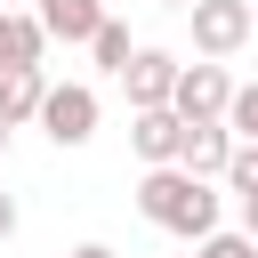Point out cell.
<instances>
[{"label": "cell", "mask_w": 258, "mask_h": 258, "mask_svg": "<svg viewBox=\"0 0 258 258\" xmlns=\"http://www.w3.org/2000/svg\"><path fill=\"white\" fill-rule=\"evenodd\" d=\"M137 210L161 234H185V242H210L218 234V185L210 177H185V169H145L137 177Z\"/></svg>", "instance_id": "1"}, {"label": "cell", "mask_w": 258, "mask_h": 258, "mask_svg": "<svg viewBox=\"0 0 258 258\" xmlns=\"http://www.w3.org/2000/svg\"><path fill=\"white\" fill-rule=\"evenodd\" d=\"M185 16H194V56L202 64H226L234 48L258 40V0H194Z\"/></svg>", "instance_id": "2"}, {"label": "cell", "mask_w": 258, "mask_h": 258, "mask_svg": "<svg viewBox=\"0 0 258 258\" xmlns=\"http://www.w3.org/2000/svg\"><path fill=\"white\" fill-rule=\"evenodd\" d=\"M234 97H242V89H234V73H226V64H185V81H177V105H169V113L194 129V121H226V113H234Z\"/></svg>", "instance_id": "3"}, {"label": "cell", "mask_w": 258, "mask_h": 258, "mask_svg": "<svg viewBox=\"0 0 258 258\" xmlns=\"http://www.w3.org/2000/svg\"><path fill=\"white\" fill-rule=\"evenodd\" d=\"M40 129H48V145H89L97 137V89L89 81H56L48 105H40Z\"/></svg>", "instance_id": "4"}, {"label": "cell", "mask_w": 258, "mask_h": 258, "mask_svg": "<svg viewBox=\"0 0 258 258\" xmlns=\"http://www.w3.org/2000/svg\"><path fill=\"white\" fill-rule=\"evenodd\" d=\"M121 81H129V113H169V105H177L185 64H177L169 48H137V64H129Z\"/></svg>", "instance_id": "5"}, {"label": "cell", "mask_w": 258, "mask_h": 258, "mask_svg": "<svg viewBox=\"0 0 258 258\" xmlns=\"http://www.w3.org/2000/svg\"><path fill=\"white\" fill-rule=\"evenodd\" d=\"M234 145H242V137H234L226 121H194V129H185V153H177V169H185V177H210V185H218V177L234 169Z\"/></svg>", "instance_id": "6"}, {"label": "cell", "mask_w": 258, "mask_h": 258, "mask_svg": "<svg viewBox=\"0 0 258 258\" xmlns=\"http://www.w3.org/2000/svg\"><path fill=\"white\" fill-rule=\"evenodd\" d=\"M129 145H137L145 169H177V153H185V121H177V113H129Z\"/></svg>", "instance_id": "7"}, {"label": "cell", "mask_w": 258, "mask_h": 258, "mask_svg": "<svg viewBox=\"0 0 258 258\" xmlns=\"http://www.w3.org/2000/svg\"><path fill=\"white\" fill-rule=\"evenodd\" d=\"M48 56V32L32 8H0V73H40Z\"/></svg>", "instance_id": "8"}, {"label": "cell", "mask_w": 258, "mask_h": 258, "mask_svg": "<svg viewBox=\"0 0 258 258\" xmlns=\"http://www.w3.org/2000/svg\"><path fill=\"white\" fill-rule=\"evenodd\" d=\"M32 16H40V32H48V40H64V48H73V40H97V32L113 24V16H105V0H40Z\"/></svg>", "instance_id": "9"}, {"label": "cell", "mask_w": 258, "mask_h": 258, "mask_svg": "<svg viewBox=\"0 0 258 258\" xmlns=\"http://www.w3.org/2000/svg\"><path fill=\"white\" fill-rule=\"evenodd\" d=\"M48 73H0V121L8 129H24V121H40V105H48Z\"/></svg>", "instance_id": "10"}, {"label": "cell", "mask_w": 258, "mask_h": 258, "mask_svg": "<svg viewBox=\"0 0 258 258\" xmlns=\"http://www.w3.org/2000/svg\"><path fill=\"white\" fill-rule=\"evenodd\" d=\"M89 56H97L105 73H129V64H137V48H129V24H105V32L89 40Z\"/></svg>", "instance_id": "11"}, {"label": "cell", "mask_w": 258, "mask_h": 258, "mask_svg": "<svg viewBox=\"0 0 258 258\" xmlns=\"http://www.w3.org/2000/svg\"><path fill=\"white\" fill-rule=\"evenodd\" d=\"M226 185H234V202H250V194H258V145H234V169H226Z\"/></svg>", "instance_id": "12"}, {"label": "cell", "mask_w": 258, "mask_h": 258, "mask_svg": "<svg viewBox=\"0 0 258 258\" xmlns=\"http://www.w3.org/2000/svg\"><path fill=\"white\" fill-rule=\"evenodd\" d=\"M226 129H234L242 145H258V89H242V97H234V113H226Z\"/></svg>", "instance_id": "13"}, {"label": "cell", "mask_w": 258, "mask_h": 258, "mask_svg": "<svg viewBox=\"0 0 258 258\" xmlns=\"http://www.w3.org/2000/svg\"><path fill=\"white\" fill-rule=\"evenodd\" d=\"M202 258H258V242H250V234H210Z\"/></svg>", "instance_id": "14"}, {"label": "cell", "mask_w": 258, "mask_h": 258, "mask_svg": "<svg viewBox=\"0 0 258 258\" xmlns=\"http://www.w3.org/2000/svg\"><path fill=\"white\" fill-rule=\"evenodd\" d=\"M16 234V194H0V242Z\"/></svg>", "instance_id": "15"}, {"label": "cell", "mask_w": 258, "mask_h": 258, "mask_svg": "<svg viewBox=\"0 0 258 258\" xmlns=\"http://www.w3.org/2000/svg\"><path fill=\"white\" fill-rule=\"evenodd\" d=\"M242 234H250V242H258V194H250V202H242Z\"/></svg>", "instance_id": "16"}, {"label": "cell", "mask_w": 258, "mask_h": 258, "mask_svg": "<svg viewBox=\"0 0 258 258\" xmlns=\"http://www.w3.org/2000/svg\"><path fill=\"white\" fill-rule=\"evenodd\" d=\"M73 258H113V250H105V242H81V250H73Z\"/></svg>", "instance_id": "17"}, {"label": "cell", "mask_w": 258, "mask_h": 258, "mask_svg": "<svg viewBox=\"0 0 258 258\" xmlns=\"http://www.w3.org/2000/svg\"><path fill=\"white\" fill-rule=\"evenodd\" d=\"M0 153H8V121H0Z\"/></svg>", "instance_id": "18"}, {"label": "cell", "mask_w": 258, "mask_h": 258, "mask_svg": "<svg viewBox=\"0 0 258 258\" xmlns=\"http://www.w3.org/2000/svg\"><path fill=\"white\" fill-rule=\"evenodd\" d=\"M0 8H24V0H0ZM32 8H40V0H32Z\"/></svg>", "instance_id": "19"}, {"label": "cell", "mask_w": 258, "mask_h": 258, "mask_svg": "<svg viewBox=\"0 0 258 258\" xmlns=\"http://www.w3.org/2000/svg\"><path fill=\"white\" fill-rule=\"evenodd\" d=\"M169 8H194V0H169Z\"/></svg>", "instance_id": "20"}]
</instances>
